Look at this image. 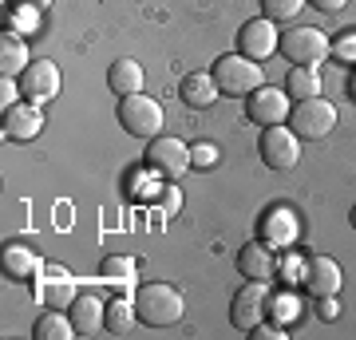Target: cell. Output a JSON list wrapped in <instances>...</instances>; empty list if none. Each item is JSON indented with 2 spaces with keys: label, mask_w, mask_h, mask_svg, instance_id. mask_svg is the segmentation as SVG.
I'll return each instance as SVG.
<instances>
[{
  "label": "cell",
  "mask_w": 356,
  "mask_h": 340,
  "mask_svg": "<svg viewBox=\"0 0 356 340\" xmlns=\"http://www.w3.org/2000/svg\"><path fill=\"white\" fill-rule=\"evenodd\" d=\"M135 313H139L143 325L170 328V325H178V321H182L186 301H182V293H178L175 285L154 281V285H139V289H135Z\"/></svg>",
  "instance_id": "6da1fadb"
},
{
  "label": "cell",
  "mask_w": 356,
  "mask_h": 340,
  "mask_svg": "<svg viewBox=\"0 0 356 340\" xmlns=\"http://www.w3.org/2000/svg\"><path fill=\"white\" fill-rule=\"evenodd\" d=\"M214 83L222 95H250V91H257L261 83H266V76H261V63L250 60V56H242V51H226L222 60L214 63Z\"/></svg>",
  "instance_id": "7a4b0ae2"
},
{
  "label": "cell",
  "mask_w": 356,
  "mask_h": 340,
  "mask_svg": "<svg viewBox=\"0 0 356 340\" xmlns=\"http://www.w3.org/2000/svg\"><path fill=\"white\" fill-rule=\"evenodd\" d=\"M163 103L151 99V95H123L119 99V127L127 131V135H135V139H154V135H163Z\"/></svg>",
  "instance_id": "3957f363"
},
{
  "label": "cell",
  "mask_w": 356,
  "mask_h": 340,
  "mask_svg": "<svg viewBox=\"0 0 356 340\" xmlns=\"http://www.w3.org/2000/svg\"><path fill=\"white\" fill-rule=\"evenodd\" d=\"M277 51L293 63V67H317V63H325V56L332 51V44H329V36H325L321 28L301 24V28H289V32H281Z\"/></svg>",
  "instance_id": "277c9868"
},
{
  "label": "cell",
  "mask_w": 356,
  "mask_h": 340,
  "mask_svg": "<svg viewBox=\"0 0 356 340\" xmlns=\"http://www.w3.org/2000/svg\"><path fill=\"white\" fill-rule=\"evenodd\" d=\"M147 166H151L159 178H166V182H178V178L186 175L194 166L191 159V147L182 139H175V135H154V139H147Z\"/></svg>",
  "instance_id": "5b68a950"
},
{
  "label": "cell",
  "mask_w": 356,
  "mask_h": 340,
  "mask_svg": "<svg viewBox=\"0 0 356 340\" xmlns=\"http://www.w3.org/2000/svg\"><path fill=\"white\" fill-rule=\"evenodd\" d=\"M289 123H293V135L297 139H325L332 135V127H337V107L329 99H321V95H309V99H297L289 111Z\"/></svg>",
  "instance_id": "8992f818"
},
{
  "label": "cell",
  "mask_w": 356,
  "mask_h": 340,
  "mask_svg": "<svg viewBox=\"0 0 356 340\" xmlns=\"http://www.w3.org/2000/svg\"><path fill=\"white\" fill-rule=\"evenodd\" d=\"M269 309H273L269 285L266 281H250V285H242V289L234 293V301H229V321H234V328L250 332V328H257L261 321H269Z\"/></svg>",
  "instance_id": "52a82bcc"
},
{
  "label": "cell",
  "mask_w": 356,
  "mask_h": 340,
  "mask_svg": "<svg viewBox=\"0 0 356 340\" xmlns=\"http://www.w3.org/2000/svg\"><path fill=\"white\" fill-rule=\"evenodd\" d=\"M16 83H20V99L44 107V103H51L56 95H60L64 76H60V67H56L51 60H32L24 72L16 76Z\"/></svg>",
  "instance_id": "ba28073f"
},
{
  "label": "cell",
  "mask_w": 356,
  "mask_h": 340,
  "mask_svg": "<svg viewBox=\"0 0 356 340\" xmlns=\"http://www.w3.org/2000/svg\"><path fill=\"white\" fill-rule=\"evenodd\" d=\"M257 154L269 170H293L301 163V139L293 135L289 127H266L261 131V143H257Z\"/></svg>",
  "instance_id": "9c48e42d"
},
{
  "label": "cell",
  "mask_w": 356,
  "mask_h": 340,
  "mask_svg": "<svg viewBox=\"0 0 356 340\" xmlns=\"http://www.w3.org/2000/svg\"><path fill=\"white\" fill-rule=\"evenodd\" d=\"M293 111V99H289V91H281V88H261L250 91L245 95V119L257 127H281L285 119H289Z\"/></svg>",
  "instance_id": "30bf717a"
},
{
  "label": "cell",
  "mask_w": 356,
  "mask_h": 340,
  "mask_svg": "<svg viewBox=\"0 0 356 340\" xmlns=\"http://www.w3.org/2000/svg\"><path fill=\"white\" fill-rule=\"evenodd\" d=\"M277 44H281V32L273 28V20H266V16L242 24V32H238V51L250 56V60H257V63L269 60V56L277 51Z\"/></svg>",
  "instance_id": "8fae6325"
},
{
  "label": "cell",
  "mask_w": 356,
  "mask_h": 340,
  "mask_svg": "<svg viewBox=\"0 0 356 340\" xmlns=\"http://www.w3.org/2000/svg\"><path fill=\"white\" fill-rule=\"evenodd\" d=\"M44 131V111H40L36 103H13V107H4V139L13 143H32Z\"/></svg>",
  "instance_id": "7c38bea8"
},
{
  "label": "cell",
  "mask_w": 356,
  "mask_h": 340,
  "mask_svg": "<svg viewBox=\"0 0 356 340\" xmlns=\"http://www.w3.org/2000/svg\"><path fill=\"white\" fill-rule=\"evenodd\" d=\"M238 273H242L245 281H269L273 273H277V253H273V245L269 241H245L242 250H238Z\"/></svg>",
  "instance_id": "4fadbf2b"
},
{
  "label": "cell",
  "mask_w": 356,
  "mask_h": 340,
  "mask_svg": "<svg viewBox=\"0 0 356 340\" xmlns=\"http://www.w3.org/2000/svg\"><path fill=\"white\" fill-rule=\"evenodd\" d=\"M301 285H305L313 297H332L341 289V265L332 257H309L305 269H301Z\"/></svg>",
  "instance_id": "5bb4252c"
},
{
  "label": "cell",
  "mask_w": 356,
  "mask_h": 340,
  "mask_svg": "<svg viewBox=\"0 0 356 340\" xmlns=\"http://www.w3.org/2000/svg\"><path fill=\"white\" fill-rule=\"evenodd\" d=\"M67 316H72V325H76V337H95V332H107V325H103L107 305H103L99 297H91V293H79L76 301H72V309H67Z\"/></svg>",
  "instance_id": "9a60e30c"
},
{
  "label": "cell",
  "mask_w": 356,
  "mask_h": 340,
  "mask_svg": "<svg viewBox=\"0 0 356 340\" xmlns=\"http://www.w3.org/2000/svg\"><path fill=\"white\" fill-rule=\"evenodd\" d=\"M222 95L214 83V76L210 72H191V76H182V83H178V99L186 103L191 111H206V107H214V99Z\"/></svg>",
  "instance_id": "2e32d148"
},
{
  "label": "cell",
  "mask_w": 356,
  "mask_h": 340,
  "mask_svg": "<svg viewBox=\"0 0 356 340\" xmlns=\"http://www.w3.org/2000/svg\"><path fill=\"white\" fill-rule=\"evenodd\" d=\"M4 277L13 281H40L44 277V257L28 245H4Z\"/></svg>",
  "instance_id": "e0dca14e"
},
{
  "label": "cell",
  "mask_w": 356,
  "mask_h": 340,
  "mask_svg": "<svg viewBox=\"0 0 356 340\" xmlns=\"http://www.w3.org/2000/svg\"><path fill=\"white\" fill-rule=\"evenodd\" d=\"M76 297L79 293H76V285H72V277H67L64 269H48V277L36 285V301H44L48 309H72Z\"/></svg>",
  "instance_id": "ac0fdd59"
},
{
  "label": "cell",
  "mask_w": 356,
  "mask_h": 340,
  "mask_svg": "<svg viewBox=\"0 0 356 340\" xmlns=\"http://www.w3.org/2000/svg\"><path fill=\"white\" fill-rule=\"evenodd\" d=\"M293 238H297V218H293L289 210H269V214L261 218V241H269L273 250L289 245Z\"/></svg>",
  "instance_id": "d6986e66"
},
{
  "label": "cell",
  "mask_w": 356,
  "mask_h": 340,
  "mask_svg": "<svg viewBox=\"0 0 356 340\" xmlns=\"http://www.w3.org/2000/svg\"><path fill=\"white\" fill-rule=\"evenodd\" d=\"M107 88L123 99V95H139L143 91V67L135 60H115L107 72Z\"/></svg>",
  "instance_id": "ffe728a7"
},
{
  "label": "cell",
  "mask_w": 356,
  "mask_h": 340,
  "mask_svg": "<svg viewBox=\"0 0 356 340\" xmlns=\"http://www.w3.org/2000/svg\"><path fill=\"white\" fill-rule=\"evenodd\" d=\"M103 277L111 281L115 293H131L139 285V269H135V257H123V253H115V257H103Z\"/></svg>",
  "instance_id": "44dd1931"
},
{
  "label": "cell",
  "mask_w": 356,
  "mask_h": 340,
  "mask_svg": "<svg viewBox=\"0 0 356 340\" xmlns=\"http://www.w3.org/2000/svg\"><path fill=\"white\" fill-rule=\"evenodd\" d=\"M135 321H139L135 301H127L123 293L107 301V316H103V325H107V332H111V337H131V332H135Z\"/></svg>",
  "instance_id": "7402d4cb"
},
{
  "label": "cell",
  "mask_w": 356,
  "mask_h": 340,
  "mask_svg": "<svg viewBox=\"0 0 356 340\" xmlns=\"http://www.w3.org/2000/svg\"><path fill=\"white\" fill-rule=\"evenodd\" d=\"M32 337L36 340H72L76 337V325H72V316H64V309H48L32 325Z\"/></svg>",
  "instance_id": "603a6c76"
},
{
  "label": "cell",
  "mask_w": 356,
  "mask_h": 340,
  "mask_svg": "<svg viewBox=\"0 0 356 340\" xmlns=\"http://www.w3.org/2000/svg\"><path fill=\"white\" fill-rule=\"evenodd\" d=\"M28 48H24V40L16 36V32H4V40H0V72L4 76H20L28 67Z\"/></svg>",
  "instance_id": "cb8c5ba5"
},
{
  "label": "cell",
  "mask_w": 356,
  "mask_h": 340,
  "mask_svg": "<svg viewBox=\"0 0 356 340\" xmlns=\"http://www.w3.org/2000/svg\"><path fill=\"white\" fill-rule=\"evenodd\" d=\"M285 91H289V95H297V99L321 95V76H317V67H289V76H285Z\"/></svg>",
  "instance_id": "d4e9b609"
},
{
  "label": "cell",
  "mask_w": 356,
  "mask_h": 340,
  "mask_svg": "<svg viewBox=\"0 0 356 340\" xmlns=\"http://www.w3.org/2000/svg\"><path fill=\"white\" fill-rule=\"evenodd\" d=\"M301 8H305V0H261V13H266V20H273V24L293 20Z\"/></svg>",
  "instance_id": "484cf974"
},
{
  "label": "cell",
  "mask_w": 356,
  "mask_h": 340,
  "mask_svg": "<svg viewBox=\"0 0 356 340\" xmlns=\"http://www.w3.org/2000/svg\"><path fill=\"white\" fill-rule=\"evenodd\" d=\"M36 13H40V8L16 4V13L8 16V32H16V36H32V32H36Z\"/></svg>",
  "instance_id": "4316f807"
},
{
  "label": "cell",
  "mask_w": 356,
  "mask_h": 340,
  "mask_svg": "<svg viewBox=\"0 0 356 340\" xmlns=\"http://www.w3.org/2000/svg\"><path fill=\"white\" fill-rule=\"evenodd\" d=\"M297 313H301V301H297V297H281V301L269 309V316H273L277 325H289V321H297Z\"/></svg>",
  "instance_id": "83f0119b"
},
{
  "label": "cell",
  "mask_w": 356,
  "mask_h": 340,
  "mask_svg": "<svg viewBox=\"0 0 356 340\" xmlns=\"http://www.w3.org/2000/svg\"><path fill=\"white\" fill-rule=\"evenodd\" d=\"M191 159H194V166L210 170V166L218 163V147H214V143H198V147H191Z\"/></svg>",
  "instance_id": "f1b7e54d"
},
{
  "label": "cell",
  "mask_w": 356,
  "mask_h": 340,
  "mask_svg": "<svg viewBox=\"0 0 356 340\" xmlns=\"http://www.w3.org/2000/svg\"><path fill=\"white\" fill-rule=\"evenodd\" d=\"M250 337L254 340H281L285 337V325H277V321H261L257 328H250Z\"/></svg>",
  "instance_id": "f546056e"
},
{
  "label": "cell",
  "mask_w": 356,
  "mask_h": 340,
  "mask_svg": "<svg viewBox=\"0 0 356 340\" xmlns=\"http://www.w3.org/2000/svg\"><path fill=\"white\" fill-rule=\"evenodd\" d=\"M159 210H163V214H166V222H170V218H175L178 210H182V194H178L175 186H166L163 202H159Z\"/></svg>",
  "instance_id": "4dcf8cb0"
},
{
  "label": "cell",
  "mask_w": 356,
  "mask_h": 340,
  "mask_svg": "<svg viewBox=\"0 0 356 340\" xmlns=\"http://www.w3.org/2000/svg\"><path fill=\"white\" fill-rule=\"evenodd\" d=\"M317 316H321V321H337V316H341L337 293H332V297H317Z\"/></svg>",
  "instance_id": "1f68e13d"
},
{
  "label": "cell",
  "mask_w": 356,
  "mask_h": 340,
  "mask_svg": "<svg viewBox=\"0 0 356 340\" xmlns=\"http://www.w3.org/2000/svg\"><path fill=\"white\" fill-rule=\"evenodd\" d=\"M332 51L341 56V60H356V28L348 32V36L341 40V44H332Z\"/></svg>",
  "instance_id": "d6a6232c"
},
{
  "label": "cell",
  "mask_w": 356,
  "mask_h": 340,
  "mask_svg": "<svg viewBox=\"0 0 356 340\" xmlns=\"http://www.w3.org/2000/svg\"><path fill=\"white\" fill-rule=\"evenodd\" d=\"M305 4H313L317 13H341V8L348 4V0H305Z\"/></svg>",
  "instance_id": "836d02e7"
},
{
  "label": "cell",
  "mask_w": 356,
  "mask_h": 340,
  "mask_svg": "<svg viewBox=\"0 0 356 340\" xmlns=\"http://www.w3.org/2000/svg\"><path fill=\"white\" fill-rule=\"evenodd\" d=\"M13 4H28V8H40V13H44L51 0H13Z\"/></svg>",
  "instance_id": "e575fe53"
},
{
  "label": "cell",
  "mask_w": 356,
  "mask_h": 340,
  "mask_svg": "<svg viewBox=\"0 0 356 340\" xmlns=\"http://www.w3.org/2000/svg\"><path fill=\"white\" fill-rule=\"evenodd\" d=\"M348 222H353V229H356V206H353V214H348Z\"/></svg>",
  "instance_id": "d590c367"
}]
</instances>
